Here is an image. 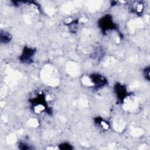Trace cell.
<instances>
[{
    "instance_id": "7a4b0ae2",
    "label": "cell",
    "mask_w": 150,
    "mask_h": 150,
    "mask_svg": "<svg viewBox=\"0 0 150 150\" xmlns=\"http://www.w3.org/2000/svg\"><path fill=\"white\" fill-rule=\"evenodd\" d=\"M35 53V49L28 47H25L23 49L22 54L21 56L20 59L22 62L26 63H29L32 62V56H33Z\"/></svg>"
},
{
    "instance_id": "8992f818",
    "label": "cell",
    "mask_w": 150,
    "mask_h": 150,
    "mask_svg": "<svg viewBox=\"0 0 150 150\" xmlns=\"http://www.w3.org/2000/svg\"><path fill=\"white\" fill-rule=\"evenodd\" d=\"M59 148L62 149H71L73 147L68 143H62L59 145Z\"/></svg>"
},
{
    "instance_id": "5b68a950",
    "label": "cell",
    "mask_w": 150,
    "mask_h": 150,
    "mask_svg": "<svg viewBox=\"0 0 150 150\" xmlns=\"http://www.w3.org/2000/svg\"><path fill=\"white\" fill-rule=\"evenodd\" d=\"M11 39V36L10 35V34H9L8 33L6 32H1V41L2 42V43H8L10 41Z\"/></svg>"
},
{
    "instance_id": "6da1fadb",
    "label": "cell",
    "mask_w": 150,
    "mask_h": 150,
    "mask_svg": "<svg viewBox=\"0 0 150 150\" xmlns=\"http://www.w3.org/2000/svg\"><path fill=\"white\" fill-rule=\"evenodd\" d=\"M99 25L104 32L107 30L113 29L115 27V24L109 15H106L101 19L99 22Z\"/></svg>"
},
{
    "instance_id": "3957f363",
    "label": "cell",
    "mask_w": 150,
    "mask_h": 150,
    "mask_svg": "<svg viewBox=\"0 0 150 150\" xmlns=\"http://www.w3.org/2000/svg\"><path fill=\"white\" fill-rule=\"evenodd\" d=\"M91 79L96 88L102 87L107 83L106 79L98 74H93L91 76Z\"/></svg>"
},
{
    "instance_id": "52a82bcc",
    "label": "cell",
    "mask_w": 150,
    "mask_h": 150,
    "mask_svg": "<svg viewBox=\"0 0 150 150\" xmlns=\"http://www.w3.org/2000/svg\"><path fill=\"white\" fill-rule=\"evenodd\" d=\"M18 147L21 149H32V148L29 147V145H28L25 143H22V142L19 143V145H18Z\"/></svg>"
},
{
    "instance_id": "ba28073f",
    "label": "cell",
    "mask_w": 150,
    "mask_h": 150,
    "mask_svg": "<svg viewBox=\"0 0 150 150\" xmlns=\"http://www.w3.org/2000/svg\"><path fill=\"white\" fill-rule=\"evenodd\" d=\"M144 74L145 76V78L148 80H149V67L145 68L144 71Z\"/></svg>"
},
{
    "instance_id": "277c9868",
    "label": "cell",
    "mask_w": 150,
    "mask_h": 150,
    "mask_svg": "<svg viewBox=\"0 0 150 150\" xmlns=\"http://www.w3.org/2000/svg\"><path fill=\"white\" fill-rule=\"evenodd\" d=\"M115 91L118 99L121 101H122L127 96V90L125 86L121 84H118L115 86Z\"/></svg>"
}]
</instances>
